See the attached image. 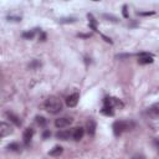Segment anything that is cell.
Listing matches in <instances>:
<instances>
[{"mask_svg": "<svg viewBox=\"0 0 159 159\" xmlns=\"http://www.w3.org/2000/svg\"><path fill=\"white\" fill-rule=\"evenodd\" d=\"M36 123L40 125V127H45L46 125V123H47V120H46V118L45 117H42V116H36Z\"/></svg>", "mask_w": 159, "mask_h": 159, "instance_id": "17", "label": "cell"}, {"mask_svg": "<svg viewBox=\"0 0 159 159\" xmlns=\"http://www.w3.org/2000/svg\"><path fill=\"white\" fill-rule=\"evenodd\" d=\"M37 30H39V29H34V30H31V31L24 32V34H22V37H24V39H29V40H30V39H32V37L35 36V34H36V31H37Z\"/></svg>", "mask_w": 159, "mask_h": 159, "instance_id": "18", "label": "cell"}, {"mask_svg": "<svg viewBox=\"0 0 159 159\" xmlns=\"http://www.w3.org/2000/svg\"><path fill=\"white\" fill-rule=\"evenodd\" d=\"M34 133H35V130H34L32 128H26V129L24 130V133H22V139H24V144H25V145H29V144H30V142H31V139H32V137H34Z\"/></svg>", "mask_w": 159, "mask_h": 159, "instance_id": "8", "label": "cell"}, {"mask_svg": "<svg viewBox=\"0 0 159 159\" xmlns=\"http://www.w3.org/2000/svg\"><path fill=\"white\" fill-rule=\"evenodd\" d=\"M76 21V19L75 17H66V19H60L58 20V22H61V24H67V22H75Z\"/></svg>", "mask_w": 159, "mask_h": 159, "instance_id": "20", "label": "cell"}, {"mask_svg": "<svg viewBox=\"0 0 159 159\" xmlns=\"http://www.w3.org/2000/svg\"><path fill=\"white\" fill-rule=\"evenodd\" d=\"M101 112H102V114L108 116V117L114 114L113 104H112V102H111V98H104V101H103V107H102Z\"/></svg>", "mask_w": 159, "mask_h": 159, "instance_id": "3", "label": "cell"}, {"mask_svg": "<svg viewBox=\"0 0 159 159\" xmlns=\"http://www.w3.org/2000/svg\"><path fill=\"white\" fill-rule=\"evenodd\" d=\"M103 17L104 19H108L109 21H113V22H118V19L113 15H108V14H103Z\"/></svg>", "mask_w": 159, "mask_h": 159, "instance_id": "21", "label": "cell"}, {"mask_svg": "<svg viewBox=\"0 0 159 159\" xmlns=\"http://www.w3.org/2000/svg\"><path fill=\"white\" fill-rule=\"evenodd\" d=\"M154 60H153V56L147 53V52H142L139 53V57H138V63L139 65H149L152 63Z\"/></svg>", "mask_w": 159, "mask_h": 159, "instance_id": "5", "label": "cell"}, {"mask_svg": "<svg viewBox=\"0 0 159 159\" xmlns=\"http://www.w3.org/2000/svg\"><path fill=\"white\" fill-rule=\"evenodd\" d=\"M72 118L70 117H61V118H57L55 120V127L56 128H65V127H68L71 123H72Z\"/></svg>", "mask_w": 159, "mask_h": 159, "instance_id": "4", "label": "cell"}, {"mask_svg": "<svg viewBox=\"0 0 159 159\" xmlns=\"http://www.w3.org/2000/svg\"><path fill=\"white\" fill-rule=\"evenodd\" d=\"M122 9H123V11H122V12H123V16H124L125 19H128V17H129V15H128V11H127V5H123V7H122Z\"/></svg>", "mask_w": 159, "mask_h": 159, "instance_id": "24", "label": "cell"}, {"mask_svg": "<svg viewBox=\"0 0 159 159\" xmlns=\"http://www.w3.org/2000/svg\"><path fill=\"white\" fill-rule=\"evenodd\" d=\"M132 127H133V123H129V122H127V120H117V122L113 123L112 129H113L114 135L118 137V135H120L123 132L129 130Z\"/></svg>", "mask_w": 159, "mask_h": 159, "instance_id": "2", "label": "cell"}, {"mask_svg": "<svg viewBox=\"0 0 159 159\" xmlns=\"http://www.w3.org/2000/svg\"><path fill=\"white\" fill-rule=\"evenodd\" d=\"M7 149L9 150H11V152H20L21 150V147H20V144L19 143H10L9 145H7Z\"/></svg>", "mask_w": 159, "mask_h": 159, "instance_id": "16", "label": "cell"}, {"mask_svg": "<svg viewBox=\"0 0 159 159\" xmlns=\"http://www.w3.org/2000/svg\"><path fill=\"white\" fill-rule=\"evenodd\" d=\"M138 15H140V16H149V15H154V11H145V12L139 11Z\"/></svg>", "mask_w": 159, "mask_h": 159, "instance_id": "23", "label": "cell"}, {"mask_svg": "<svg viewBox=\"0 0 159 159\" xmlns=\"http://www.w3.org/2000/svg\"><path fill=\"white\" fill-rule=\"evenodd\" d=\"M12 133V128L10 127V124H7L6 122H1L0 123V137L4 138V137H7Z\"/></svg>", "mask_w": 159, "mask_h": 159, "instance_id": "7", "label": "cell"}, {"mask_svg": "<svg viewBox=\"0 0 159 159\" xmlns=\"http://www.w3.org/2000/svg\"><path fill=\"white\" fill-rule=\"evenodd\" d=\"M148 116L153 119L159 118V103H154L148 108Z\"/></svg>", "mask_w": 159, "mask_h": 159, "instance_id": "9", "label": "cell"}, {"mask_svg": "<svg viewBox=\"0 0 159 159\" xmlns=\"http://www.w3.org/2000/svg\"><path fill=\"white\" fill-rule=\"evenodd\" d=\"M102 37H103V39H104V40H106L107 42H109V43H112V40H111L109 37H107V36H104V35H102Z\"/></svg>", "mask_w": 159, "mask_h": 159, "instance_id": "27", "label": "cell"}, {"mask_svg": "<svg viewBox=\"0 0 159 159\" xmlns=\"http://www.w3.org/2000/svg\"><path fill=\"white\" fill-rule=\"evenodd\" d=\"M6 117L10 119V122H12L15 125H17V127H20L21 125V119L16 116V114H14V113H11V112H6Z\"/></svg>", "mask_w": 159, "mask_h": 159, "instance_id": "13", "label": "cell"}, {"mask_svg": "<svg viewBox=\"0 0 159 159\" xmlns=\"http://www.w3.org/2000/svg\"><path fill=\"white\" fill-rule=\"evenodd\" d=\"M132 159H144V157L142 154H135V155L132 157Z\"/></svg>", "mask_w": 159, "mask_h": 159, "instance_id": "26", "label": "cell"}, {"mask_svg": "<svg viewBox=\"0 0 159 159\" xmlns=\"http://www.w3.org/2000/svg\"><path fill=\"white\" fill-rule=\"evenodd\" d=\"M7 21H21V16H14V15H9V16H7Z\"/></svg>", "mask_w": 159, "mask_h": 159, "instance_id": "22", "label": "cell"}, {"mask_svg": "<svg viewBox=\"0 0 159 159\" xmlns=\"http://www.w3.org/2000/svg\"><path fill=\"white\" fill-rule=\"evenodd\" d=\"M87 17H88L89 26L92 27V30H97V22H96V19L93 17V15H92V14H88V15H87Z\"/></svg>", "mask_w": 159, "mask_h": 159, "instance_id": "15", "label": "cell"}, {"mask_svg": "<svg viewBox=\"0 0 159 159\" xmlns=\"http://www.w3.org/2000/svg\"><path fill=\"white\" fill-rule=\"evenodd\" d=\"M70 137H72V132L68 129H62V130H58L56 133V138L60 140H68Z\"/></svg>", "mask_w": 159, "mask_h": 159, "instance_id": "10", "label": "cell"}, {"mask_svg": "<svg viewBox=\"0 0 159 159\" xmlns=\"http://www.w3.org/2000/svg\"><path fill=\"white\" fill-rule=\"evenodd\" d=\"M62 152H63V148H62L61 145H55V147L48 152V155H51V157H58V155L62 154Z\"/></svg>", "mask_w": 159, "mask_h": 159, "instance_id": "14", "label": "cell"}, {"mask_svg": "<svg viewBox=\"0 0 159 159\" xmlns=\"http://www.w3.org/2000/svg\"><path fill=\"white\" fill-rule=\"evenodd\" d=\"M50 135H51L50 130H45V132L42 133V138H47V137H50Z\"/></svg>", "mask_w": 159, "mask_h": 159, "instance_id": "25", "label": "cell"}, {"mask_svg": "<svg viewBox=\"0 0 159 159\" xmlns=\"http://www.w3.org/2000/svg\"><path fill=\"white\" fill-rule=\"evenodd\" d=\"M40 40H41V41H45V40H46V34H43V32H42V34H41Z\"/></svg>", "mask_w": 159, "mask_h": 159, "instance_id": "28", "label": "cell"}, {"mask_svg": "<svg viewBox=\"0 0 159 159\" xmlns=\"http://www.w3.org/2000/svg\"><path fill=\"white\" fill-rule=\"evenodd\" d=\"M43 108H45L47 112H50V113H52V114H56V113H58V112L62 111V102H61L57 97L51 96V97H48V98L43 102Z\"/></svg>", "mask_w": 159, "mask_h": 159, "instance_id": "1", "label": "cell"}, {"mask_svg": "<svg viewBox=\"0 0 159 159\" xmlns=\"http://www.w3.org/2000/svg\"><path fill=\"white\" fill-rule=\"evenodd\" d=\"M96 128H97L96 120H94L93 118H89V119L87 120V133H88L91 137H93V135L96 134Z\"/></svg>", "mask_w": 159, "mask_h": 159, "instance_id": "11", "label": "cell"}, {"mask_svg": "<svg viewBox=\"0 0 159 159\" xmlns=\"http://www.w3.org/2000/svg\"><path fill=\"white\" fill-rule=\"evenodd\" d=\"M83 134H84V129H83L82 127H76V128L72 129V138H73L75 140L82 139Z\"/></svg>", "mask_w": 159, "mask_h": 159, "instance_id": "12", "label": "cell"}, {"mask_svg": "<svg viewBox=\"0 0 159 159\" xmlns=\"http://www.w3.org/2000/svg\"><path fill=\"white\" fill-rule=\"evenodd\" d=\"M41 66V62L40 61H37V60H32L31 62H30V65H29V67L31 68V70H35V68H39Z\"/></svg>", "mask_w": 159, "mask_h": 159, "instance_id": "19", "label": "cell"}, {"mask_svg": "<svg viewBox=\"0 0 159 159\" xmlns=\"http://www.w3.org/2000/svg\"><path fill=\"white\" fill-rule=\"evenodd\" d=\"M78 99H80V94H78V93H72V94H70V96L66 98V104H67V107H70V108L76 107L77 103H78Z\"/></svg>", "mask_w": 159, "mask_h": 159, "instance_id": "6", "label": "cell"}]
</instances>
